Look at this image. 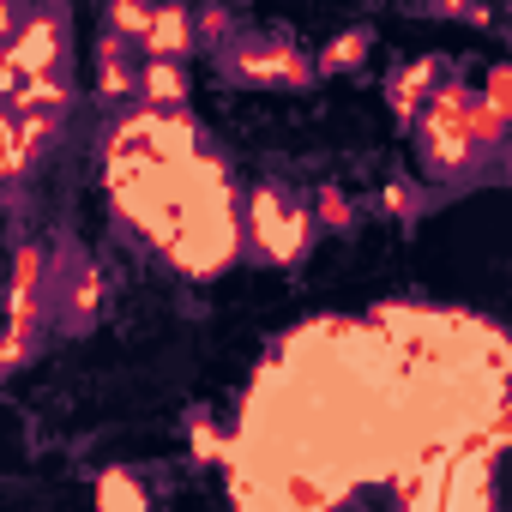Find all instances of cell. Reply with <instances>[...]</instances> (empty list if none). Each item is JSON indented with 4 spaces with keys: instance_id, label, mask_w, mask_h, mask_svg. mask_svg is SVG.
Segmentation results:
<instances>
[{
    "instance_id": "obj_13",
    "label": "cell",
    "mask_w": 512,
    "mask_h": 512,
    "mask_svg": "<svg viewBox=\"0 0 512 512\" xmlns=\"http://www.w3.org/2000/svg\"><path fill=\"white\" fill-rule=\"evenodd\" d=\"M404 7L422 13V19H464V25L488 31V7H482V0H404Z\"/></svg>"
},
{
    "instance_id": "obj_4",
    "label": "cell",
    "mask_w": 512,
    "mask_h": 512,
    "mask_svg": "<svg viewBox=\"0 0 512 512\" xmlns=\"http://www.w3.org/2000/svg\"><path fill=\"white\" fill-rule=\"evenodd\" d=\"M97 314H103V272L85 253L55 260V320H61V332H91Z\"/></svg>"
},
{
    "instance_id": "obj_10",
    "label": "cell",
    "mask_w": 512,
    "mask_h": 512,
    "mask_svg": "<svg viewBox=\"0 0 512 512\" xmlns=\"http://www.w3.org/2000/svg\"><path fill=\"white\" fill-rule=\"evenodd\" d=\"M440 199H446V193L428 187V181H416V175H392V181L380 187V211H386L392 223H422Z\"/></svg>"
},
{
    "instance_id": "obj_9",
    "label": "cell",
    "mask_w": 512,
    "mask_h": 512,
    "mask_svg": "<svg viewBox=\"0 0 512 512\" xmlns=\"http://www.w3.org/2000/svg\"><path fill=\"white\" fill-rule=\"evenodd\" d=\"M368 55H374V31H368V25H350V31H338V37L314 55V79H344V73L368 67Z\"/></svg>"
},
{
    "instance_id": "obj_2",
    "label": "cell",
    "mask_w": 512,
    "mask_h": 512,
    "mask_svg": "<svg viewBox=\"0 0 512 512\" xmlns=\"http://www.w3.org/2000/svg\"><path fill=\"white\" fill-rule=\"evenodd\" d=\"M247 235H253V260L302 266L320 229H314V211L290 187H253L247 193Z\"/></svg>"
},
{
    "instance_id": "obj_12",
    "label": "cell",
    "mask_w": 512,
    "mask_h": 512,
    "mask_svg": "<svg viewBox=\"0 0 512 512\" xmlns=\"http://www.w3.org/2000/svg\"><path fill=\"white\" fill-rule=\"evenodd\" d=\"M308 211H314V229H326V235H350V229L362 223V205H356L338 181H326V187L314 193V205H308Z\"/></svg>"
},
{
    "instance_id": "obj_14",
    "label": "cell",
    "mask_w": 512,
    "mask_h": 512,
    "mask_svg": "<svg viewBox=\"0 0 512 512\" xmlns=\"http://www.w3.org/2000/svg\"><path fill=\"white\" fill-rule=\"evenodd\" d=\"M151 7H157V0H109V31H115V37H127V43L139 49Z\"/></svg>"
},
{
    "instance_id": "obj_17",
    "label": "cell",
    "mask_w": 512,
    "mask_h": 512,
    "mask_svg": "<svg viewBox=\"0 0 512 512\" xmlns=\"http://www.w3.org/2000/svg\"><path fill=\"white\" fill-rule=\"evenodd\" d=\"M115 494H127L133 506H145V494H139V488H133L127 476H115V470H109V476H103V500H115Z\"/></svg>"
},
{
    "instance_id": "obj_15",
    "label": "cell",
    "mask_w": 512,
    "mask_h": 512,
    "mask_svg": "<svg viewBox=\"0 0 512 512\" xmlns=\"http://www.w3.org/2000/svg\"><path fill=\"white\" fill-rule=\"evenodd\" d=\"M187 434H193V452H199V458H223V452H229V434H217L211 410H193V416H187Z\"/></svg>"
},
{
    "instance_id": "obj_7",
    "label": "cell",
    "mask_w": 512,
    "mask_h": 512,
    "mask_svg": "<svg viewBox=\"0 0 512 512\" xmlns=\"http://www.w3.org/2000/svg\"><path fill=\"white\" fill-rule=\"evenodd\" d=\"M133 85H139L133 43L115 37V31H103V37H97V97H103V103H127Z\"/></svg>"
},
{
    "instance_id": "obj_6",
    "label": "cell",
    "mask_w": 512,
    "mask_h": 512,
    "mask_svg": "<svg viewBox=\"0 0 512 512\" xmlns=\"http://www.w3.org/2000/svg\"><path fill=\"white\" fill-rule=\"evenodd\" d=\"M452 61L446 55H422V61H404L392 79H386V103H392V115L410 127L416 121V109L428 103V91H434V73H446Z\"/></svg>"
},
{
    "instance_id": "obj_5",
    "label": "cell",
    "mask_w": 512,
    "mask_h": 512,
    "mask_svg": "<svg viewBox=\"0 0 512 512\" xmlns=\"http://www.w3.org/2000/svg\"><path fill=\"white\" fill-rule=\"evenodd\" d=\"M139 55H151V61H187L193 55V7L187 0H157L151 19H145V37H139Z\"/></svg>"
},
{
    "instance_id": "obj_11",
    "label": "cell",
    "mask_w": 512,
    "mask_h": 512,
    "mask_svg": "<svg viewBox=\"0 0 512 512\" xmlns=\"http://www.w3.org/2000/svg\"><path fill=\"white\" fill-rule=\"evenodd\" d=\"M235 31H241V19H235V7H229V0H199V7H193V49L217 55V49H223Z\"/></svg>"
},
{
    "instance_id": "obj_1",
    "label": "cell",
    "mask_w": 512,
    "mask_h": 512,
    "mask_svg": "<svg viewBox=\"0 0 512 512\" xmlns=\"http://www.w3.org/2000/svg\"><path fill=\"white\" fill-rule=\"evenodd\" d=\"M211 67L223 73V85H235V91H308L314 85V61L278 31H235L217 55H211Z\"/></svg>"
},
{
    "instance_id": "obj_8",
    "label": "cell",
    "mask_w": 512,
    "mask_h": 512,
    "mask_svg": "<svg viewBox=\"0 0 512 512\" xmlns=\"http://www.w3.org/2000/svg\"><path fill=\"white\" fill-rule=\"evenodd\" d=\"M187 91H193V79H187V61H151V55H145V67H139V85H133V97H139L145 109H157V115H175V109L187 103Z\"/></svg>"
},
{
    "instance_id": "obj_16",
    "label": "cell",
    "mask_w": 512,
    "mask_h": 512,
    "mask_svg": "<svg viewBox=\"0 0 512 512\" xmlns=\"http://www.w3.org/2000/svg\"><path fill=\"white\" fill-rule=\"evenodd\" d=\"M482 103H488V109H512V73H506V67H494V73H488Z\"/></svg>"
},
{
    "instance_id": "obj_3",
    "label": "cell",
    "mask_w": 512,
    "mask_h": 512,
    "mask_svg": "<svg viewBox=\"0 0 512 512\" xmlns=\"http://www.w3.org/2000/svg\"><path fill=\"white\" fill-rule=\"evenodd\" d=\"M67 49H73V37H67V7H61V0H37V7H25L19 25H13V37H7V61L25 79L61 73Z\"/></svg>"
}]
</instances>
